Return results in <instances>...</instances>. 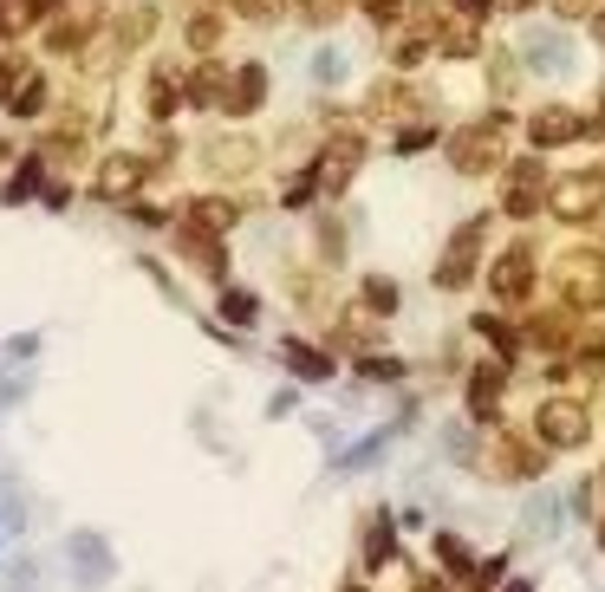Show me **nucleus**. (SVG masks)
<instances>
[{"label":"nucleus","mask_w":605,"mask_h":592,"mask_svg":"<svg viewBox=\"0 0 605 592\" xmlns=\"http://www.w3.org/2000/svg\"><path fill=\"white\" fill-rule=\"evenodd\" d=\"M365 156H371V143H365V130H358V124H339V130H326V143H319V163H313V182H319V196H345V189H352V176L365 169Z\"/></svg>","instance_id":"obj_1"},{"label":"nucleus","mask_w":605,"mask_h":592,"mask_svg":"<svg viewBox=\"0 0 605 592\" xmlns=\"http://www.w3.org/2000/svg\"><path fill=\"white\" fill-rule=\"evenodd\" d=\"M502 156H508V117H482V124H469V130L450 143V169H456V176L502 169Z\"/></svg>","instance_id":"obj_2"},{"label":"nucleus","mask_w":605,"mask_h":592,"mask_svg":"<svg viewBox=\"0 0 605 592\" xmlns=\"http://www.w3.org/2000/svg\"><path fill=\"white\" fill-rule=\"evenodd\" d=\"M482 241H489V215H469V222H456V235H450V248H443V261H437V287H443V293H463V287L476 280Z\"/></svg>","instance_id":"obj_3"},{"label":"nucleus","mask_w":605,"mask_h":592,"mask_svg":"<svg viewBox=\"0 0 605 592\" xmlns=\"http://www.w3.org/2000/svg\"><path fill=\"white\" fill-rule=\"evenodd\" d=\"M547 209H554L560 222H574V228L593 222V215L605 209V176L600 169H574V176H560V182L547 189Z\"/></svg>","instance_id":"obj_4"},{"label":"nucleus","mask_w":605,"mask_h":592,"mask_svg":"<svg viewBox=\"0 0 605 592\" xmlns=\"http://www.w3.org/2000/svg\"><path fill=\"white\" fill-rule=\"evenodd\" d=\"M521 59H528L541 78H574L580 46H574V33H560V26H528V33H521Z\"/></svg>","instance_id":"obj_5"},{"label":"nucleus","mask_w":605,"mask_h":592,"mask_svg":"<svg viewBox=\"0 0 605 592\" xmlns=\"http://www.w3.org/2000/svg\"><path fill=\"white\" fill-rule=\"evenodd\" d=\"M580 137H593V117H580L574 104H534L528 111V143L534 150H560V143H580Z\"/></svg>","instance_id":"obj_6"},{"label":"nucleus","mask_w":605,"mask_h":592,"mask_svg":"<svg viewBox=\"0 0 605 592\" xmlns=\"http://www.w3.org/2000/svg\"><path fill=\"white\" fill-rule=\"evenodd\" d=\"M560 287L574 306H605V254L600 248H567L560 261Z\"/></svg>","instance_id":"obj_7"},{"label":"nucleus","mask_w":605,"mask_h":592,"mask_svg":"<svg viewBox=\"0 0 605 592\" xmlns=\"http://www.w3.org/2000/svg\"><path fill=\"white\" fill-rule=\"evenodd\" d=\"M541 202H547V169H541V156L508 163V196H502V209H508L515 222H534Z\"/></svg>","instance_id":"obj_8"},{"label":"nucleus","mask_w":605,"mask_h":592,"mask_svg":"<svg viewBox=\"0 0 605 592\" xmlns=\"http://www.w3.org/2000/svg\"><path fill=\"white\" fill-rule=\"evenodd\" d=\"M534 424H541L547 450H580V443H587V430H593V424H587V404H574V398H547Z\"/></svg>","instance_id":"obj_9"},{"label":"nucleus","mask_w":605,"mask_h":592,"mask_svg":"<svg viewBox=\"0 0 605 592\" xmlns=\"http://www.w3.org/2000/svg\"><path fill=\"white\" fill-rule=\"evenodd\" d=\"M489 293H495V300H528V293H534V241H515V248L489 267Z\"/></svg>","instance_id":"obj_10"},{"label":"nucleus","mask_w":605,"mask_h":592,"mask_svg":"<svg viewBox=\"0 0 605 592\" xmlns=\"http://www.w3.org/2000/svg\"><path fill=\"white\" fill-rule=\"evenodd\" d=\"M65 560H72L78 587H104V580L117 574V554H111V547H104V534H91V528H78V534L65 541Z\"/></svg>","instance_id":"obj_11"},{"label":"nucleus","mask_w":605,"mask_h":592,"mask_svg":"<svg viewBox=\"0 0 605 592\" xmlns=\"http://www.w3.org/2000/svg\"><path fill=\"white\" fill-rule=\"evenodd\" d=\"M261 104H267V65H241V72H228V98H222V111L248 117V111H261Z\"/></svg>","instance_id":"obj_12"},{"label":"nucleus","mask_w":605,"mask_h":592,"mask_svg":"<svg viewBox=\"0 0 605 592\" xmlns=\"http://www.w3.org/2000/svg\"><path fill=\"white\" fill-rule=\"evenodd\" d=\"M143 182V156H104L98 169V196H130Z\"/></svg>","instance_id":"obj_13"},{"label":"nucleus","mask_w":605,"mask_h":592,"mask_svg":"<svg viewBox=\"0 0 605 592\" xmlns=\"http://www.w3.org/2000/svg\"><path fill=\"white\" fill-rule=\"evenodd\" d=\"M306 72H313V85H319V91H339V85H345V72H352V52H345V46H319Z\"/></svg>","instance_id":"obj_14"},{"label":"nucleus","mask_w":605,"mask_h":592,"mask_svg":"<svg viewBox=\"0 0 605 592\" xmlns=\"http://www.w3.org/2000/svg\"><path fill=\"white\" fill-rule=\"evenodd\" d=\"M182 98H189L196 111H215V104L228 98V72H222V65H202V72L182 85Z\"/></svg>","instance_id":"obj_15"},{"label":"nucleus","mask_w":605,"mask_h":592,"mask_svg":"<svg viewBox=\"0 0 605 592\" xmlns=\"http://www.w3.org/2000/svg\"><path fill=\"white\" fill-rule=\"evenodd\" d=\"M189 228H202V235H222V228H235V202H222V196H202V202H189Z\"/></svg>","instance_id":"obj_16"},{"label":"nucleus","mask_w":605,"mask_h":592,"mask_svg":"<svg viewBox=\"0 0 605 592\" xmlns=\"http://www.w3.org/2000/svg\"><path fill=\"white\" fill-rule=\"evenodd\" d=\"M437 52H443V59H469V52H482V33H476V20H456V26H443V33H437Z\"/></svg>","instance_id":"obj_17"},{"label":"nucleus","mask_w":605,"mask_h":592,"mask_svg":"<svg viewBox=\"0 0 605 592\" xmlns=\"http://www.w3.org/2000/svg\"><path fill=\"white\" fill-rule=\"evenodd\" d=\"M280 358H287L300 378H313V385H319V378H332V358H326V352H313V345H300V339H287V345H280Z\"/></svg>","instance_id":"obj_18"},{"label":"nucleus","mask_w":605,"mask_h":592,"mask_svg":"<svg viewBox=\"0 0 605 592\" xmlns=\"http://www.w3.org/2000/svg\"><path fill=\"white\" fill-rule=\"evenodd\" d=\"M495 404H502V371H489V365H482V371L469 378V411H476V417H489Z\"/></svg>","instance_id":"obj_19"},{"label":"nucleus","mask_w":605,"mask_h":592,"mask_svg":"<svg viewBox=\"0 0 605 592\" xmlns=\"http://www.w3.org/2000/svg\"><path fill=\"white\" fill-rule=\"evenodd\" d=\"M209 163H215V169H248V163H254V143H241V137L209 143Z\"/></svg>","instance_id":"obj_20"},{"label":"nucleus","mask_w":605,"mask_h":592,"mask_svg":"<svg viewBox=\"0 0 605 592\" xmlns=\"http://www.w3.org/2000/svg\"><path fill=\"white\" fill-rule=\"evenodd\" d=\"M430 143H437V124H404L391 150H398V156H417V150H430Z\"/></svg>","instance_id":"obj_21"},{"label":"nucleus","mask_w":605,"mask_h":592,"mask_svg":"<svg viewBox=\"0 0 605 592\" xmlns=\"http://www.w3.org/2000/svg\"><path fill=\"white\" fill-rule=\"evenodd\" d=\"M365 560H371V567H385V560H391V521H385V515L365 528Z\"/></svg>","instance_id":"obj_22"},{"label":"nucleus","mask_w":605,"mask_h":592,"mask_svg":"<svg viewBox=\"0 0 605 592\" xmlns=\"http://www.w3.org/2000/svg\"><path fill=\"white\" fill-rule=\"evenodd\" d=\"M215 39H222V20H215V13H189V46H196V52H209Z\"/></svg>","instance_id":"obj_23"},{"label":"nucleus","mask_w":605,"mask_h":592,"mask_svg":"<svg viewBox=\"0 0 605 592\" xmlns=\"http://www.w3.org/2000/svg\"><path fill=\"white\" fill-rule=\"evenodd\" d=\"M39 182H46V169H39V163H20V176L7 182V202H26V196H39Z\"/></svg>","instance_id":"obj_24"},{"label":"nucleus","mask_w":605,"mask_h":592,"mask_svg":"<svg viewBox=\"0 0 605 592\" xmlns=\"http://www.w3.org/2000/svg\"><path fill=\"white\" fill-rule=\"evenodd\" d=\"M365 306H371V313H391V306H398V280L371 274V280H365Z\"/></svg>","instance_id":"obj_25"},{"label":"nucleus","mask_w":605,"mask_h":592,"mask_svg":"<svg viewBox=\"0 0 605 592\" xmlns=\"http://www.w3.org/2000/svg\"><path fill=\"white\" fill-rule=\"evenodd\" d=\"M222 313H228L235 326H254V313H261V300H254V293H222Z\"/></svg>","instance_id":"obj_26"},{"label":"nucleus","mask_w":605,"mask_h":592,"mask_svg":"<svg viewBox=\"0 0 605 592\" xmlns=\"http://www.w3.org/2000/svg\"><path fill=\"white\" fill-rule=\"evenodd\" d=\"M339 13H345V0H300V20L306 26H332Z\"/></svg>","instance_id":"obj_27"},{"label":"nucleus","mask_w":605,"mask_h":592,"mask_svg":"<svg viewBox=\"0 0 605 592\" xmlns=\"http://www.w3.org/2000/svg\"><path fill=\"white\" fill-rule=\"evenodd\" d=\"M39 345H46V339H39V332H13V339H7V358H33V352H39Z\"/></svg>","instance_id":"obj_28"},{"label":"nucleus","mask_w":605,"mask_h":592,"mask_svg":"<svg viewBox=\"0 0 605 592\" xmlns=\"http://www.w3.org/2000/svg\"><path fill=\"white\" fill-rule=\"evenodd\" d=\"M26 398V378H13V371H0V411H13Z\"/></svg>","instance_id":"obj_29"},{"label":"nucleus","mask_w":605,"mask_h":592,"mask_svg":"<svg viewBox=\"0 0 605 592\" xmlns=\"http://www.w3.org/2000/svg\"><path fill=\"white\" fill-rule=\"evenodd\" d=\"M528 528H541V534H554V502H547V495H541V502L528 508Z\"/></svg>","instance_id":"obj_30"},{"label":"nucleus","mask_w":605,"mask_h":592,"mask_svg":"<svg viewBox=\"0 0 605 592\" xmlns=\"http://www.w3.org/2000/svg\"><path fill=\"white\" fill-rule=\"evenodd\" d=\"M398 7H404V0H365V13H371L378 26H391V20H398Z\"/></svg>","instance_id":"obj_31"},{"label":"nucleus","mask_w":605,"mask_h":592,"mask_svg":"<svg viewBox=\"0 0 605 592\" xmlns=\"http://www.w3.org/2000/svg\"><path fill=\"white\" fill-rule=\"evenodd\" d=\"M456 13H463V20H476V26H482V20H489V13H495V0H456Z\"/></svg>","instance_id":"obj_32"},{"label":"nucleus","mask_w":605,"mask_h":592,"mask_svg":"<svg viewBox=\"0 0 605 592\" xmlns=\"http://www.w3.org/2000/svg\"><path fill=\"white\" fill-rule=\"evenodd\" d=\"M235 7H241L248 20H274V13H280V0H235Z\"/></svg>","instance_id":"obj_33"},{"label":"nucleus","mask_w":605,"mask_h":592,"mask_svg":"<svg viewBox=\"0 0 605 592\" xmlns=\"http://www.w3.org/2000/svg\"><path fill=\"white\" fill-rule=\"evenodd\" d=\"M554 7H560V13H567V20H580V13H593V7H600V0H554Z\"/></svg>","instance_id":"obj_34"},{"label":"nucleus","mask_w":605,"mask_h":592,"mask_svg":"<svg viewBox=\"0 0 605 592\" xmlns=\"http://www.w3.org/2000/svg\"><path fill=\"white\" fill-rule=\"evenodd\" d=\"M587 26H593V39H600V46H605V13H593V20H587Z\"/></svg>","instance_id":"obj_35"},{"label":"nucleus","mask_w":605,"mask_h":592,"mask_svg":"<svg viewBox=\"0 0 605 592\" xmlns=\"http://www.w3.org/2000/svg\"><path fill=\"white\" fill-rule=\"evenodd\" d=\"M495 7H508V13H528V7H534V0H495Z\"/></svg>","instance_id":"obj_36"},{"label":"nucleus","mask_w":605,"mask_h":592,"mask_svg":"<svg viewBox=\"0 0 605 592\" xmlns=\"http://www.w3.org/2000/svg\"><path fill=\"white\" fill-rule=\"evenodd\" d=\"M0 502H7V476H0Z\"/></svg>","instance_id":"obj_37"},{"label":"nucleus","mask_w":605,"mask_h":592,"mask_svg":"<svg viewBox=\"0 0 605 592\" xmlns=\"http://www.w3.org/2000/svg\"><path fill=\"white\" fill-rule=\"evenodd\" d=\"M515 592H534V587H515Z\"/></svg>","instance_id":"obj_38"},{"label":"nucleus","mask_w":605,"mask_h":592,"mask_svg":"<svg viewBox=\"0 0 605 592\" xmlns=\"http://www.w3.org/2000/svg\"><path fill=\"white\" fill-rule=\"evenodd\" d=\"M0 541H7V528H0Z\"/></svg>","instance_id":"obj_39"},{"label":"nucleus","mask_w":605,"mask_h":592,"mask_svg":"<svg viewBox=\"0 0 605 592\" xmlns=\"http://www.w3.org/2000/svg\"><path fill=\"white\" fill-rule=\"evenodd\" d=\"M600 541H605V528H600Z\"/></svg>","instance_id":"obj_40"}]
</instances>
